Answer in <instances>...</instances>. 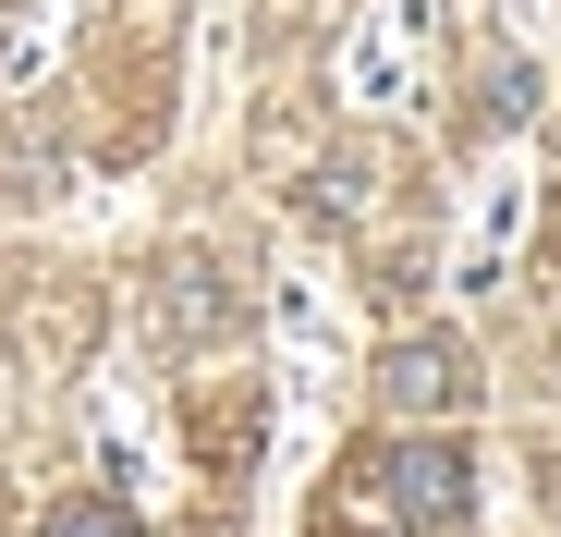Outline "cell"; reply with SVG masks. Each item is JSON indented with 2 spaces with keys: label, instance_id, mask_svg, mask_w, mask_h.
Segmentation results:
<instances>
[{
  "label": "cell",
  "instance_id": "1",
  "mask_svg": "<svg viewBox=\"0 0 561 537\" xmlns=\"http://www.w3.org/2000/svg\"><path fill=\"white\" fill-rule=\"evenodd\" d=\"M366 477H379V501H391L403 525H427V537L463 525V501H477V489H463L477 465H463L451 439H403V453H391V465H366Z\"/></svg>",
  "mask_w": 561,
  "mask_h": 537
},
{
  "label": "cell",
  "instance_id": "2",
  "mask_svg": "<svg viewBox=\"0 0 561 537\" xmlns=\"http://www.w3.org/2000/svg\"><path fill=\"white\" fill-rule=\"evenodd\" d=\"M379 391H391L403 415H439V403H463L477 379H463V354H451V342H403L391 367H379Z\"/></svg>",
  "mask_w": 561,
  "mask_h": 537
},
{
  "label": "cell",
  "instance_id": "3",
  "mask_svg": "<svg viewBox=\"0 0 561 537\" xmlns=\"http://www.w3.org/2000/svg\"><path fill=\"white\" fill-rule=\"evenodd\" d=\"M49 537H135V513H123V501H61Z\"/></svg>",
  "mask_w": 561,
  "mask_h": 537
}]
</instances>
